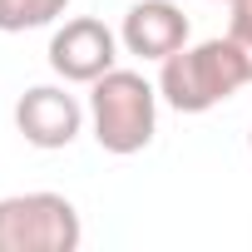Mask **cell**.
I'll use <instances>...</instances> for the list:
<instances>
[{
  "instance_id": "1",
  "label": "cell",
  "mask_w": 252,
  "mask_h": 252,
  "mask_svg": "<svg viewBox=\"0 0 252 252\" xmlns=\"http://www.w3.org/2000/svg\"><path fill=\"white\" fill-rule=\"evenodd\" d=\"M242 84H252V69L232 35L183 45L158 64V99L178 114H208L222 99H232Z\"/></svg>"
},
{
  "instance_id": "2",
  "label": "cell",
  "mask_w": 252,
  "mask_h": 252,
  "mask_svg": "<svg viewBox=\"0 0 252 252\" xmlns=\"http://www.w3.org/2000/svg\"><path fill=\"white\" fill-rule=\"evenodd\" d=\"M89 134L104 154L129 158L144 154L158 134V84L139 69H109L89 84Z\"/></svg>"
},
{
  "instance_id": "3",
  "label": "cell",
  "mask_w": 252,
  "mask_h": 252,
  "mask_svg": "<svg viewBox=\"0 0 252 252\" xmlns=\"http://www.w3.org/2000/svg\"><path fill=\"white\" fill-rule=\"evenodd\" d=\"M84 242L79 208L64 193H10L0 198V252H74Z\"/></svg>"
},
{
  "instance_id": "4",
  "label": "cell",
  "mask_w": 252,
  "mask_h": 252,
  "mask_svg": "<svg viewBox=\"0 0 252 252\" xmlns=\"http://www.w3.org/2000/svg\"><path fill=\"white\" fill-rule=\"evenodd\" d=\"M114 64H119V35L94 15H74L50 35V69L64 84H94Z\"/></svg>"
},
{
  "instance_id": "5",
  "label": "cell",
  "mask_w": 252,
  "mask_h": 252,
  "mask_svg": "<svg viewBox=\"0 0 252 252\" xmlns=\"http://www.w3.org/2000/svg\"><path fill=\"white\" fill-rule=\"evenodd\" d=\"M15 129L30 149H69L84 129V104L64 84H35L15 104Z\"/></svg>"
},
{
  "instance_id": "6",
  "label": "cell",
  "mask_w": 252,
  "mask_h": 252,
  "mask_svg": "<svg viewBox=\"0 0 252 252\" xmlns=\"http://www.w3.org/2000/svg\"><path fill=\"white\" fill-rule=\"evenodd\" d=\"M119 45L139 55V60H168L188 45V15L173 0H134L124 10V25H119Z\"/></svg>"
},
{
  "instance_id": "7",
  "label": "cell",
  "mask_w": 252,
  "mask_h": 252,
  "mask_svg": "<svg viewBox=\"0 0 252 252\" xmlns=\"http://www.w3.org/2000/svg\"><path fill=\"white\" fill-rule=\"evenodd\" d=\"M69 10V0H0V35L45 30Z\"/></svg>"
},
{
  "instance_id": "8",
  "label": "cell",
  "mask_w": 252,
  "mask_h": 252,
  "mask_svg": "<svg viewBox=\"0 0 252 252\" xmlns=\"http://www.w3.org/2000/svg\"><path fill=\"white\" fill-rule=\"evenodd\" d=\"M227 10H232L227 35L237 40V50L247 55V69H252V0H227Z\"/></svg>"
},
{
  "instance_id": "9",
  "label": "cell",
  "mask_w": 252,
  "mask_h": 252,
  "mask_svg": "<svg viewBox=\"0 0 252 252\" xmlns=\"http://www.w3.org/2000/svg\"><path fill=\"white\" fill-rule=\"evenodd\" d=\"M247 154H252V129H247Z\"/></svg>"
}]
</instances>
